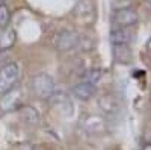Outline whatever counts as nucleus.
Returning <instances> with one entry per match:
<instances>
[{
  "label": "nucleus",
  "instance_id": "1",
  "mask_svg": "<svg viewBox=\"0 0 151 150\" xmlns=\"http://www.w3.org/2000/svg\"><path fill=\"white\" fill-rule=\"evenodd\" d=\"M32 88L40 99H50L56 91V82L50 74L38 73L32 78Z\"/></svg>",
  "mask_w": 151,
  "mask_h": 150
},
{
  "label": "nucleus",
  "instance_id": "2",
  "mask_svg": "<svg viewBox=\"0 0 151 150\" xmlns=\"http://www.w3.org/2000/svg\"><path fill=\"white\" fill-rule=\"evenodd\" d=\"M20 78V67L17 62H8L0 67V94H5L15 86Z\"/></svg>",
  "mask_w": 151,
  "mask_h": 150
},
{
  "label": "nucleus",
  "instance_id": "3",
  "mask_svg": "<svg viewBox=\"0 0 151 150\" xmlns=\"http://www.w3.org/2000/svg\"><path fill=\"white\" fill-rule=\"evenodd\" d=\"M80 35L73 29H62L58 32L55 38V47L59 52H70V50L77 49L80 44Z\"/></svg>",
  "mask_w": 151,
  "mask_h": 150
},
{
  "label": "nucleus",
  "instance_id": "4",
  "mask_svg": "<svg viewBox=\"0 0 151 150\" xmlns=\"http://www.w3.org/2000/svg\"><path fill=\"white\" fill-rule=\"evenodd\" d=\"M73 15H74L76 21L82 24V26H91V24H94L95 6L92 3V0H80L73 11Z\"/></svg>",
  "mask_w": 151,
  "mask_h": 150
},
{
  "label": "nucleus",
  "instance_id": "5",
  "mask_svg": "<svg viewBox=\"0 0 151 150\" xmlns=\"http://www.w3.org/2000/svg\"><path fill=\"white\" fill-rule=\"evenodd\" d=\"M139 21V15L133 8H121L113 15L115 28H132Z\"/></svg>",
  "mask_w": 151,
  "mask_h": 150
},
{
  "label": "nucleus",
  "instance_id": "6",
  "mask_svg": "<svg viewBox=\"0 0 151 150\" xmlns=\"http://www.w3.org/2000/svg\"><path fill=\"white\" fill-rule=\"evenodd\" d=\"M82 129L89 135H101L104 132V121L98 115H89L83 120Z\"/></svg>",
  "mask_w": 151,
  "mask_h": 150
},
{
  "label": "nucleus",
  "instance_id": "7",
  "mask_svg": "<svg viewBox=\"0 0 151 150\" xmlns=\"http://www.w3.org/2000/svg\"><path fill=\"white\" fill-rule=\"evenodd\" d=\"M20 96L21 91L18 90H9L8 93H5V97H2L0 100V108L3 111H14L20 108Z\"/></svg>",
  "mask_w": 151,
  "mask_h": 150
},
{
  "label": "nucleus",
  "instance_id": "8",
  "mask_svg": "<svg viewBox=\"0 0 151 150\" xmlns=\"http://www.w3.org/2000/svg\"><path fill=\"white\" fill-rule=\"evenodd\" d=\"M94 93H95V83L86 80H80L79 83L73 86V94L80 100H89L94 96Z\"/></svg>",
  "mask_w": 151,
  "mask_h": 150
},
{
  "label": "nucleus",
  "instance_id": "9",
  "mask_svg": "<svg viewBox=\"0 0 151 150\" xmlns=\"http://www.w3.org/2000/svg\"><path fill=\"white\" fill-rule=\"evenodd\" d=\"M110 41L113 46H127L132 41V32L129 28H115L110 32Z\"/></svg>",
  "mask_w": 151,
  "mask_h": 150
},
{
  "label": "nucleus",
  "instance_id": "10",
  "mask_svg": "<svg viewBox=\"0 0 151 150\" xmlns=\"http://www.w3.org/2000/svg\"><path fill=\"white\" fill-rule=\"evenodd\" d=\"M17 40V33L11 26L2 29L0 32V52H8L9 49H12V46L15 44Z\"/></svg>",
  "mask_w": 151,
  "mask_h": 150
},
{
  "label": "nucleus",
  "instance_id": "11",
  "mask_svg": "<svg viewBox=\"0 0 151 150\" xmlns=\"http://www.w3.org/2000/svg\"><path fill=\"white\" fill-rule=\"evenodd\" d=\"M20 109V118L27 124V126H38L41 121V117L38 114V111L32 106H21Z\"/></svg>",
  "mask_w": 151,
  "mask_h": 150
},
{
  "label": "nucleus",
  "instance_id": "12",
  "mask_svg": "<svg viewBox=\"0 0 151 150\" xmlns=\"http://www.w3.org/2000/svg\"><path fill=\"white\" fill-rule=\"evenodd\" d=\"M100 108L103 109V112H106L107 115H112V114H116V112L119 111V102L118 99L115 96H103L101 99H100L98 102Z\"/></svg>",
  "mask_w": 151,
  "mask_h": 150
},
{
  "label": "nucleus",
  "instance_id": "13",
  "mask_svg": "<svg viewBox=\"0 0 151 150\" xmlns=\"http://www.w3.org/2000/svg\"><path fill=\"white\" fill-rule=\"evenodd\" d=\"M11 20V11L5 3H0V29H5L9 26Z\"/></svg>",
  "mask_w": 151,
  "mask_h": 150
},
{
  "label": "nucleus",
  "instance_id": "14",
  "mask_svg": "<svg viewBox=\"0 0 151 150\" xmlns=\"http://www.w3.org/2000/svg\"><path fill=\"white\" fill-rule=\"evenodd\" d=\"M100 78H101V71H100V70H88L83 74V79L82 80L91 82V83H97Z\"/></svg>",
  "mask_w": 151,
  "mask_h": 150
},
{
  "label": "nucleus",
  "instance_id": "15",
  "mask_svg": "<svg viewBox=\"0 0 151 150\" xmlns=\"http://www.w3.org/2000/svg\"><path fill=\"white\" fill-rule=\"evenodd\" d=\"M6 58V55H5V52H0V64L3 62V59Z\"/></svg>",
  "mask_w": 151,
  "mask_h": 150
},
{
  "label": "nucleus",
  "instance_id": "16",
  "mask_svg": "<svg viewBox=\"0 0 151 150\" xmlns=\"http://www.w3.org/2000/svg\"><path fill=\"white\" fill-rule=\"evenodd\" d=\"M142 150H151V144H147V146H144V147H142Z\"/></svg>",
  "mask_w": 151,
  "mask_h": 150
},
{
  "label": "nucleus",
  "instance_id": "17",
  "mask_svg": "<svg viewBox=\"0 0 151 150\" xmlns=\"http://www.w3.org/2000/svg\"><path fill=\"white\" fill-rule=\"evenodd\" d=\"M147 2H148V3H151V0H147Z\"/></svg>",
  "mask_w": 151,
  "mask_h": 150
}]
</instances>
